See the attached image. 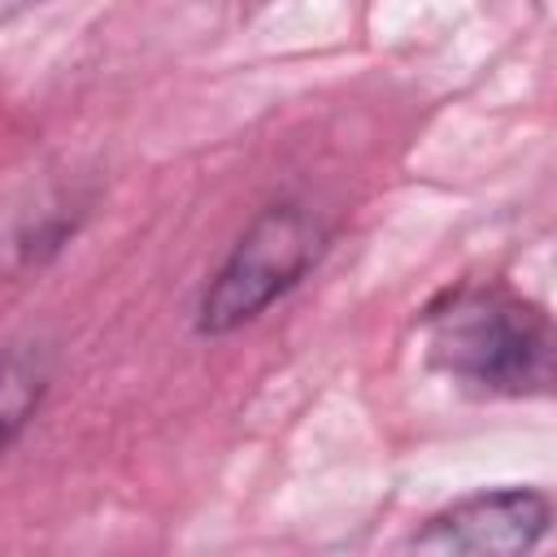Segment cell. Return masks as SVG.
<instances>
[{"label":"cell","instance_id":"3957f363","mask_svg":"<svg viewBox=\"0 0 557 557\" xmlns=\"http://www.w3.org/2000/svg\"><path fill=\"white\" fill-rule=\"evenodd\" d=\"M553 522V505L531 487H496L435 513L409 548L418 553H527Z\"/></svg>","mask_w":557,"mask_h":557},{"label":"cell","instance_id":"6da1fadb","mask_svg":"<svg viewBox=\"0 0 557 557\" xmlns=\"http://www.w3.org/2000/svg\"><path fill=\"white\" fill-rule=\"evenodd\" d=\"M431 357L483 392H535L557 379V331L509 292L466 287L431 313Z\"/></svg>","mask_w":557,"mask_h":557},{"label":"cell","instance_id":"277c9868","mask_svg":"<svg viewBox=\"0 0 557 557\" xmlns=\"http://www.w3.org/2000/svg\"><path fill=\"white\" fill-rule=\"evenodd\" d=\"M44 396V366L30 348H13L9 352V370H4V400H0V418H4V444L17 440L22 422L35 413Z\"/></svg>","mask_w":557,"mask_h":557},{"label":"cell","instance_id":"5b68a950","mask_svg":"<svg viewBox=\"0 0 557 557\" xmlns=\"http://www.w3.org/2000/svg\"><path fill=\"white\" fill-rule=\"evenodd\" d=\"M22 4H35V0H4V17H17Z\"/></svg>","mask_w":557,"mask_h":557},{"label":"cell","instance_id":"7a4b0ae2","mask_svg":"<svg viewBox=\"0 0 557 557\" xmlns=\"http://www.w3.org/2000/svg\"><path fill=\"white\" fill-rule=\"evenodd\" d=\"M326 248V226L296 209V205H274L265 209L231 248L213 283L205 287L196 331L200 335H226L244 322H252L270 300H278L287 287L305 278V270L322 257Z\"/></svg>","mask_w":557,"mask_h":557}]
</instances>
